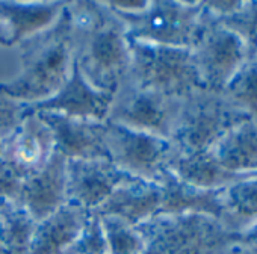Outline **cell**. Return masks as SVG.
Returning <instances> with one entry per match:
<instances>
[{"label": "cell", "mask_w": 257, "mask_h": 254, "mask_svg": "<svg viewBox=\"0 0 257 254\" xmlns=\"http://www.w3.org/2000/svg\"><path fill=\"white\" fill-rule=\"evenodd\" d=\"M0 147H2V143H0Z\"/></svg>", "instance_id": "obj_22"}, {"label": "cell", "mask_w": 257, "mask_h": 254, "mask_svg": "<svg viewBox=\"0 0 257 254\" xmlns=\"http://www.w3.org/2000/svg\"><path fill=\"white\" fill-rule=\"evenodd\" d=\"M19 47L20 73L0 83V88L25 104H35L53 97L68 79L73 65L67 7L53 26L25 40Z\"/></svg>", "instance_id": "obj_2"}, {"label": "cell", "mask_w": 257, "mask_h": 254, "mask_svg": "<svg viewBox=\"0 0 257 254\" xmlns=\"http://www.w3.org/2000/svg\"><path fill=\"white\" fill-rule=\"evenodd\" d=\"M104 138L109 161L127 176L159 185L170 171L176 155L171 141L107 121Z\"/></svg>", "instance_id": "obj_7"}, {"label": "cell", "mask_w": 257, "mask_h": 254, "mask_svg": "<svg viewBox=\"0 0 257 254\" xmlns=\"http://www.w3.org/2000/svg\"><path fill=\"white\" fill-rule=\"evenodd\" d=\"M91 213L73 203H65L55 213L38 221L31 254H65Z\"/></svg>", "instance_id": "obj_15"}, {"label": "cell", "mask_w": 257, "mask_h": 254, "mask_svg": "<svg viewBox=\"0 0 257 254\" xmlns=\"http://www.w3.org/2000/svg\"><path fill=\"white\" fill-rule=\"evenodd\" d=\"M49 125L55 150L67 161L109 159L106 150V121L71 118L53 112H37Z\"/></svg>", "instance_id": "obj_11"}, {"label": "cell", "mask_w": 257, "mask_h": 254, "mask_svg": "<svg viewBox=\"0 0 257 254\" xmlns=\"http://www.w3.org/2000/svg\"><path fill=\"white\" fill-rule=\"evenodd\" d=\"M73 59L97 89L113 94L131 67V40L121 19L97 0L67 2Z\"/></svg>", "instance_id": "obj_1"}, {"label": "cell", "mask_w": 257, "mask_h": 254, "mask_svg": "<svg viewBox=\"0 0 257 254\" xmlns=\"http://www.w3.org/2000/svg\"><path fill=\"white\" fill-rule=\"evenodd\" d=\"M37 221L14 201H0V254H31Z\"/></svg>", "instance_id": "obj_16"}, {"label": "cell", "mask_w": 257, "mask_h": 254, "mask_svg": "<svg viewBox=\"0 0 257 254\" xmlns=\"http://www.w3.org/2000/svg\"><path fill=\"white\" fill-rule=\"evenodd\" d=\"M26 115V104L13 98L0 88V143L14 134Z\"/></svg>", "instance_id": "obj_19"}, {"label": "cell", "mask_w": 257, "mask_h": 254, "mask_svg": "<svg viewBox=\"0 0 257 254\" xmlns=\"http://www.w3.org/2000/svg\"><path fill=\"white\" fill-rule=\"evenodd\" d=\"M125 77L141 88L174 98L203 88L192 50L135 40H131V67Z\"/></svg>", "instance_id": "obj_3"}, {"label": "cell", "mask_w": 257, "mask_h": 254, "mask_svg": "<svg viewBox=\"0 0 257 254\" xmlns=\"http://www.w3.org/2000/svg\"><path fill=\"white\" fill-rule=\"evenodd\" d=\"M106 5L116 14L132 16L144 11L149 2H135V0H122V2H106Z\"/></svg>", "instance_id": "obj_21"}, {"label": "cell", "mask_w": 257, "mask_h": 254, "mask_svg": "<svg viewBox=\"0 0 257 254\" xmlns=\"http://www.w3.org/2000/svg\"><path fill=\"white\" fill-rule=\"evenodd\" d=\"M55 153V140L38 113H28L0 147V162L23 180L38 173Z\"/></svg>", "instance_id": "obj_8"}, {"label": "cell", "mask_w": 257, "mask_h": 254, "mask_svg": "<svg viewBox=\"0 0 257 254\" xmlns=\"http://www.w3.org/2000/svg\"><path fill=\"white\" fill-rule=\"evenodd\" d=\"M112 103V94L103 92L94 88L80 73L74 59L71 71L62 88L50 98L26 104L28 113L37 112H53L71 118L106 121L109 107Z\"/></svg>", "instance_id": "obj_10"}, {"label": "cell", "mask_w": 257, "mask_h": 254, "mask_svg": "<svg viewBox=\"0 0 257 254\" xmlns=\"http://www.w3.org/2000/svg\"><path fill=\"white\" fill-rule=\"evenodd\" d=\"M68 203L67 159L55 150L50 161L34 176L23 180L20 204L38 222Z\"/></svg>", "instance_id": "obj_13"}, {"label": "cell", "mask_w": 257, "mask_h": 254, "mask_svg": "<svg viewBox=\"0 0 257 254\" xmlns=\"http://www.w3.org/2000/svg\"><path fill=\"white\" fill-rule=\"evenodd\" d=\"M65 254H109L104 227L97 213L92 212L89 215L83 228Z\"/></svg>", "instance_id": "obj_18"}, {"label": "cell", "mask_w": 257, "mask_h": 254, "mask_svg": "<svg viewBox=\"0 0 257 254\" xmlns=\"http://www.w3.org/2000/svg\"><path fill=\"white\" fill-rule=\"evenodd\" d=\"M182 98L141 88L125 76L112 94L107 122L171 141Z\"/></svg>", "instance_id": "obj_6"}, {"label": "cell", "mask_w": 257, "mask_h": 254, "mask_svg": "<svg viewBox=\"0 0 257 254\" xmlns=\"http://www.w3.org/2000/svg\"><path fill=\"white\" fill-rule=\"evenodd\" d=\"M135 228L144 254H228L219 227L207 215H156Z\"/></svg>", "instance_id": "obj_5"}, {"label": "cell", "mask_w": 257, "mask_h": 254, "mask_svg": "<svg viewBox=\"0 0 257 254\" xmlns=\"http://www.w3.org/2000/svg\"><path fill=\"white\" fill-rule=\"evenodd\" d=\"M116 16L124 23L128 38L155 46L192 50L204 29L203 11L194 4L159 0L149 2L138 14Z\"/></svg>", "instance_id": "obj_4"}, {"label": "cell", "mask_w": 257, "mask_h": 254, "mask_svg": "<svg viewBox=\"0 0 257 254\" xmlns=\"http://www.w3.org/2000/svg\"><path fill=\"white\" fill-rule=\"evenodd\" d=\"M65 7L67 2L61 0H0V46L19 47L25 40L53 26Z\"/></svg>", "instance_id": "obj_12"}, {"label": "cell", "mask_w": 257, "mask_h": 254, "mask_svg": "<svg viewBox=\"0 0 257 254\" xmlns=\"http://www.w3.org/2000/svg\"><path fill=\"white\" fill-rule=\"evenodd\" d=\"M23 179L0 162V201L20 203Z\"/></svg>", "instance_id": "obj_20"}, {"label": "cell", "mask_w": 257, "mask_h": 254, "mask_svg": "<svg viewBox=\"0 0 257 254\" xmlns=\"http://www.w3.org/2000/svg\"><path fill=\"white\" fill-rule=\"evenodd\" d=\"M131 176L109 159L67 161V197L88 212H95L110 194Z\"/></svg>", "instance_id": "obj_9"}, {"label": "cell", "mask_w": 257, "mask_h": 254, "mask_svg": "<svg viewBox=\"0 0 257 254\" xmlns=\"http://www.w3.org/2000/svg\"><path fill=\"white\" fill-rule=\"evenodd\" d=\"M161 203V185L131 177L122 182L94 213L138 227L159 215Z\"/></svg>", "instance_id": "obj_14"}, {"label": "cell", "mask_w": 257, "mask_h": 254, "mask_svg": "<svg viewBox=\"0 0 257 254\" xmlns=\"http://www.w3.org/2000/svg\"><path fill=\"white\" fill-rule=\"evenodd\" d=\"M101 222L109 254H144V240L135 227L109 216H103Z\"/></svg>", "instance_id": "obj_17"}]
</instances>
